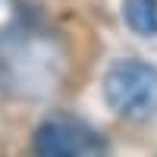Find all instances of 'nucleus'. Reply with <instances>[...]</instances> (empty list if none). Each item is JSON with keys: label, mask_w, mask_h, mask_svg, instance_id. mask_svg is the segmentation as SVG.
<instances>
[{"label": "nucleus", "mask_w": 157, "mask_h": 157, "mask_svg": "<svg viewBox=\"0 0 157 157\" xmlns=\"http://www.w3.org/2000/svg\"><path fill=\"white\" fill-rule=\"evenodd\" d=\"M104 101L123 120H151L157 113V66L116 60L104 75Z\"/></svg>", "instance_id": "obj_1"}, {"label": "nucleus", "mask_w": 157, "mask_h": 157, "mask_svg": "<svg viewBox=\"0 0 157 157\" xmlns=\"http://www.w3.org/2000/svg\"><path fill=\"white\" fill-rule=\"evenodd\" d=\"M35 157H104V138L75 120H47L35 132Z\"/></svg>", "instance_id": "obj_2"}, {"label": "nucleus", "mask_w": 157, "mask_h": 157, "mask_svg": "<svg viewBox=\"0 0 157 157\" xmlns=\"http://www.w3.org/2000/svg\"><path fill=\"white\" fill-rule=\"evenodd\" d=\"M123 19L141 38H157V0H123Z\"/></svg>", "instance_id": "obj_3"}, {"label": "nucleus", "mask_w": 157, "mask_h": 157, "mask_svg": "<svg viewBox=\"0 0 157 157\" xmlns=\"http://www.w3.org/2000/svg\"><path fill=\"white\" fill-rule=\"evenodd\" d=\"M22 19H25V10L19 0H0V44H6L22 29Z\"/></svg>", "instance_id": "obj_4"}]
</instances>
